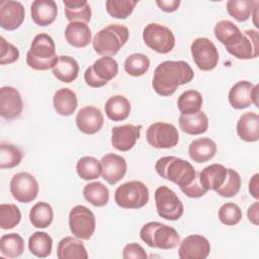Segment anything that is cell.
<instances>
[{
    "instance_id": "cell-1",
    "label": "cell",
    "mask_w": 259,
    "mask_h": 259,
    "mask_svg": "<svg viewBox=\"0 0 259 259\" xmlns=\"http://www.w3.org/2000/svg\"><path fill=\"white\" fill-rule=\"evenodd\" d=\"M194 72L185 61H164L160 63L153 75L152 86L161 96H170L176 89L192 81Z\"/></svg>"
},
{
    "instance_id": "cell-2",
    "label": "cell",
    "mask_w": 259,
    "mask_h": 259,
    "mask_svg": "<svg viewBox=\"0 0 259 259\" xmlns=\"http://www.w3.org/2000/svg\"><path fill=\"white\" fill-rule=\"evenodd\" d=\"M155 170L160 177L175 183L180 189L191 184L198 174L189 162L175 156H165L158 159Z\"/></svg>"
},
{
    "instance_id": "cell-3",
    "label": "cell",
    "mask_w": 259,
    "mask_h": 259,
    "mask_svg": "<svg viewBox=\"0 0 259 259\" xmlns=\"http://www.w3.org/2000/svg\"><path fill=\"white\" fill-rule=\"evenodd\" d=\"M58 57L53 37L47 33H37L26 54V64L33 70L47 71L54 68Z\"/></svg>"
},
{
    "instance_id": "cell-4",
    "label": "cell",
    "mask_w": 259,
    "mask_h": 259,
    "mask_svg": "<svg viewBox=\"0 0 259 259\" xmlns=\"http://www.w3.org/2000/svg\"><path fill=\"white\" fill-rule=\"evenodd\" d=\"M128 28L122 24L113 23L100 29L92 39L94 51L103 57H112L128 40Z\"/></svg>"
},
{
    "instance_id": "cell-5",
    "label": "cell",
    "mask_w": 259,
    "mask_h": 259,
    "mask_svg": "<svg viewBox=\"0 0 259 259\" xmlns=\"http://www.w3.org/2000/svg\"><path fill=\"white\" fill-rule=\"evenodd\" d=\"M140 237L148 246L162 250L174 249L180 243L178 232L174 228L159 222L145 224L140 231Z\"/></svg>"
},
{
    "instance_id": "cell-6",
    "label": "cell",
    "mask_w": 259,
    "mask_h": 259,
    "mask_svg": "<svg viewBox=\"0 0 259 259\" xmlns=\"http://www.w3.org/2000/svg\"><path fill=\"white\" fill-rule=\"evenodd\" d=\"M114 201L121 208H141L149 201V188L142 181L132 180L125 182L116 188Z\"/></svg>"
},
{
    "instance_id": "cell-7",
    "label": "cell",
    "mask_w": 259,
    "mask_h": 259,
    "mask_svg": "<svg viewBox=\"0 0 259 259\" xmlns=\"http://www.w3.org/2000/svg\"><path fill=\"white\" fill-rule=\"evenodd\" d=\"M117 73V62L112 57H101L85 70L84 80L88 86L99 88L106 85Z\"/></svg>"
},
{
    "instance_id": "cell-8",
    "label": "cell",
    "mask_w": 259,
    "mask_h": 259,
    "mask_svg": "<svg viewBox=\"0 0 259 259\" xmlns=\"http://www.w3.org/2000/svg\"><path fill=\"white\" fill-rule=\"evenodd\" d=\"M143 39L147 47L159 54H168L175 47V35L172 30L156 22H151L145 26Z\"/></svg>"
},
{
    "instance_id": "cell-9",
    "label": "cell",
    "mask_w": 259,
    "mask_h": 259,
    "mask_svg": "<svg viewBox=\"0 0 259 259\" xmlns=\"http://www.w3.org/2000/svg\"><path fill=\"white\" fill-rule=\"evenodd\" d=\"M155 203L159 217L168 221L179 220L184 211V206L177 194L168 186H159L155 191Z\"/></svg>"
},
{
    "instance_id": "cell-10",
    "label": "cell",
    "mask_w": 259,
    "mask_h": 259,
    "mask_svg": "<svg viewBox=\"0 0 259 259\" xmlns=\"http://www.w3.org/2000/svg\"><path fill=\"white\" fill-rule=\"evenodd\" d=\"M69 228L76 238L89 240L96 228L94 213L85 205L74 206L69 213Z\"/></svg>"
},
{
    "instance_id": "cell-11",
    "label": "cell",
    "mask_w": 259,
    "mask_h": 259,
    "mask_svg": "<svg viewBox=\"0 0 259 259\" xmlns=\"http://www.w3.org/2000/svg\"><path fill=\"white\" fill-rule=\"evenodd\" d=\"M190 52L194 64L201 71H211L219 63V51L209 38H195L190 46Z\"/></svg>"
},
{
    "instance_id": "cell-12",
    "label": "cell",
    "mask_w": 259,
    "mask_h": 259,
    "mask_svg": "<svg viewBox=\"0 0 259 259\" xmlns=\"http://www.w3.org/2000/svg\"><path fill=\"white\" fill-rule=\"evenodd\" d=\"M146 139L148 144L153 148L170 149L178 144L179 134L174 124L157 121L148 127Z\"/></svg>"
},
{
    "instance_id": "cell-13",
    "label": "cell",
    "mask_w": 259,
    "mask_h": 259,
    "mask_svg": "<svg viewBox=\"0 0 259 259\" xmlns=\"http://www.w3.org/2000/svg\"><path fill=\"white\" fill-rule=\"evenodd\" d=\"M38 190L37 180L28 172L16 173L10 180V193L19 202H31L37 197Z\"/></svg>"
},
{
    "instance_id": "cell-14",
    "label": "cell",
    "mask_w": 259,
    "mask_h": 259,
    "mask_svg": "<svg viewBox=\"0 0 259 259\" xmlns=\"http://www.w3.org/2000/svg\"><path fill=\"white\" fill-rule=\"evenodd\" d=\"M230 105L235 109H244L254 104L258 107V85L242 80L235 83L228 94Z\"/></svg>"
},
{
    "instance_id": "cell-15",
    "label": "cell",
    "mask_w": 259,
    "mask_h": 259,
    "mask_svg": "<svg viewBox=\"0 0 259 259\" xmlns=\"http://www.w3.org/2000/svg\"><path fill=\"white\" fill-rule=\"evenodd\" d=\"M210 253L209 241L201 235H189L179 243L180 259H205Z\"/></svg>"
},
{
    "instance_id": "cell-16",
    "label": "cell",
    "mask_w": 259,
    "mask_h": 259,
    "mask_svg": "<svg viewBox=\"0 0 259 259\" xmlns=\"http://www.w3.org/2000/svg\"><path fill=\"white\" fill-rule=\"evenodd\" d=\"M227 52L239 60L255 59L259 55V35L256 29H247L241 39Z\"/></svg>"
},
{
    "instance_id": "cell-17",
    "label": "cell",
    "mask_w": 259,
    "mask_h": 259,
    "mask_svg": "<svg viewBox=\"0 0 259 259\" xmlns=\"http://www.w3.org/2000/svg\"><path fill=\"white\" fill-rule=\"evenodd\" d=\"M23 109V102L19 91L12 86L0 89V114L3 118L12 120L18 117Z\"/></svg>"
},
{
    "instance_id": "cell-18",
    "label": "cell",
    "mask_w": 259,
    "mask_h": 259,
    "mask_svg": "<svg viewBox=\"0 0 259 259\" xmlns=\"http://www.w3.org/2000/svg\"><path fill=\"white\" fill-rule=\"evenodd\" d=\"M25 10L19 1L5 0L0 2V26L5 30H15L24 21Z\"/></svg>"
},
{
    "instance_id": "cell-19",
    "label": "cell",
    "mask_w": 259,
    "mask_h": 259,
    "mask_svg": "<svg viewBox=\"0 0 259 259\" xmlns=\"http://www.w3.org/2000/svg\"><path fill=\"white\" fill-rule=\"evenodd\" d=\"M142 125L122 124L111 128V145L118 151L127 152L134 148L141 136Z\"/></svg>"
},
{
    "instance_id": "cell-20",
    "label": "cell",
    "mask_w": 259,
    "mask_h": 259,
    "mask_svg": "<svg viewBox=\"0 0 259 259\" xmlns=\"http://www.w3.org/2000/svg\"><path fill=\"white\" fill-rule=\"evenodd\" d=\"M101 176L110 185L117 183L121 180L127 169L126 161L123 157L108 153L102 157L101 161Z\"/></svg>"
},
{
    "instance_id": "cell-21",
    "label": "cell",
    "mask_w": 259,
    "mask_h": 259,
    "mask_svg": "<svg viewBox=\"0 0 259 259\" xmlns=\"http://www.w3.org/2000/svg\"><path fill=\"white\" fill-rule=\"evenodd\" d=\"M103 123V114L95 106L88 105L82 107L76 114V125L83 134L94 135L102 128Z\"/></svg>"
},
{
    "instance_id": "cell-22",
    "label": "cell",
    "mask_w": 259,
    "mask_h": 259,
    "mask_svg": "<svg viewBox=\"0 0 259 259\" xmlns=\"http://www.w3.org/2000/svg\"><path fill=\"white\" fill-rule=\"evenodd\" d=\"M32 21L39 26L52 24L58 15V6L54 0H35L30 5Z\"/></svg>"
},
{
    "instance_id": "cell-23",
    "label": "cell",
    "mask_w": 259,
    "mask_h": 259,
    "mask_svg": "<svg viewBox=\"0 0 259 259\" xmlns=\"http://www.w3.org/2000/svg\"><path fill=\"white\" fill-rule=\"evenodd\" d=\"M239 138L248 143L257 142L259 140V115L254 111L243 113L237 121L236 125Z\"/></svg>"
},
{
    "instance_id": "cell-24",
    "label": "cell",
    "mask_w": 259,
    "mask_h": 259,
    "mask_svg": "<svg viewBox=\"0 0 259 259\" xmlns=\"http://www.w3.org/2000/svg\"><path fill=\"white\" fill-rule=\"evenodd\" d=\"M57 257L59 259H87L88 253L81 239L68 236L58 243Z\"/></svg>"
},
{
    "instance_id": "cell-25",
    "label": "cell",
    "mask_w": 259,
    "mask_h": 259,
    "mask_svg": "<svg viewBox=\"0 0 259 259\" xmlns=\"http://www.w3.org/2000/svg\"><path fill=\"white\" fill-rule=\"evenodd\" d=\"M227 168L222 164H210L199 172V182L205 190H217L225 182Z\"/></svg>"
},
{
    "instance_id": "cell-26",
    "label": "cell",
    "mask_w": 259,
    "mask_h": 259,
    "mask_svg": "<svg viewBox=\"0 0 259 259\" xmlns=\"http://www.w3.org/2000/svg\"><path fill=\"white\" fill-rule=\"evenodd\" d=\"M53 105L58 114L70 116L76 111L78 106L77 95L70 88H60L54 94Z\"/></svg>"
},
{
    "instance_id": "cell-27",
    "label": "cell",
    "mask_w": 259,
    "mask_h": 259,
    "mask_svg": "<svg viewBox=\"0 0 259 259\" xmlns=\"http://www.w3.org/2000/svg\"><path fill=\"white\" fill-rule=\"evenodd\" d=\"M215 143L209 138H199L192 141L188 147V154L192 161L204 163L211 160L217 154Z\"/></svg>"
},
{
    "instance_id": "cell-28",
    "label": "cell",
    "mask_w": 259,
    "mask_h": 259,
    "mask_svg": "<svg viewBox=\"0 0 259 259\" xmlns=\"http://www.w3.org/2000/svg\"><path fill=\"white\" fill-rule=\"evenodd\" d=\"M65 38L74 48H85L91 42L90 27L82 22H70L65 29Z\"/></svg>"
},
{
    "instance_id": "cell-29",
    "label": "cell",
    "mask_w": 259,
    "mask_h": 259,
    "mask_svg": "<svg viewBox=\"0 0 259 259\" xmlns=\"http://www.w3.org/2000/svg\"><path fill=\"white\" fill-rule=\"evenodd\" d=\"M53 75L64 83L75 81L79 74L78 62L70 56H59L58 62L52 69Z\"/></svg>"
},
{
    "instance_id": "cell-30",
    "label": "cell",
    "mask_w": 259,
    "mask_h": 259,
    "mask_svg": "<svg viewBox=\"0 0 259 259\" xmlns=\"http://www.w3.org/2000/svg\"><path fill=\"white\" fill-rule=\"evenodd\" d=\"M131 102L123 95H113L109 97L104 105L106 116L113 121L126 119L131 113Z\"/></svg>"
},
{
    "instance_id": "cell-31",
    "label": "cell",
    "mask_w": 259,
    "mask_h": 259,
    "mask_svg": "<svg viewBox=\"0 0 259 259\" xmlns=\"http://www.w3.org/2000/svg\"><path fill=\"white\" fill-rule=\"evenodd\" d=\"M213 32L217 39L226 47V50L236 45L243 35L240 28L233 21L228 19L219 21L214 26Z\"/></svg>"
},
{
    "instance_id": "cell-32",
    "label": "cell",
    "mask_w": 259,
    "mask_h": 259,
    "mask_svg": "<svg viewBox=\"0 0 259 259\" xmlns=\"http://www.w3.org/2000/svg\"><path fill=\"white\" fill-rule=\"evenodd\" d=\"M179 127L183 133L188 135H201L208 128V117L201 110L188 115L180 114Z\"/></svg>"
},
{
    "instance_id": "cell-33",
    "label": "cell",
    "mask_w": 259,
    "mask_h": 259,
    "mask_svg": "<svg viewBox=\"0 0 259 259\" xmlns=\"http://www.w3.org/2000/svg\"><path fill=\"white\" fill-rule=\"evenodd\" d=\"M65 15L70 22L88 23L91 19V7L86 0H64Z\"/></svg>"
},
{
    "instance_id": "cell-34",
    "label": "cell",
    "mask_w": 259,
    "mask_h": 259,
    "mask_svg": "<svg viewBox=\"0 0 259 259\" xmlns=\"http://www.w3.org/2000/svg\"><path fill=\"white\" fill-rule=\"evenodd\" d=\"M203 99L200 92L189 89L180 94L177 100V107L181 114L188 115L200 111Z\"/></svg>"
},
{
    "instance_id": "cell-35",
    "label": "cell",
    "mask_w": 259,
    "mask_h": 259,
    "mask_svg": "<svg viewBox=\"0 0 259 259\" xmlns=\"http://www.w3.org/2000/svg\"><path fill=\"white\" fill-rule=\"evenodd\" d=\"M83 196L92 205L101 207L107 204L109 200V190L103 183L94 181L84 186Z\"/></svg>"
},
{
    "instance_id": "cell-36",
    "label": "cell",
    "mask_w": 259,
    "mask_h": 259,
    "mask_svg": "<svg viewBox=\"0 0 259 259\" xmlns=\"http://www.w3.org/2000/svg\"><path fill=\"white\" fill-rule=\"evenodd\" d=\"M30 253L38 258H46L52 253L53 239L46 232H34L28 239Z\"/></svg>"
},
{
    "instance_id": "cell-37",
    "label": "cell",
    "mask_w": 259,
    "mask_h": 259,
    "mask_svg": "<svg viewBox=\"0 0 259 259\" xmlns=\"http://www.w3.org/2000/svg\"><path fill=\"white\" fill-rule=\"evenodd\" d=\"M54 219V210L51 204L45 201L36 202L29 211V221L34 228L46 229Z\"/></svg>"
},
{
    "instance_id": "cell-38",
    "label": "cell",
    "mask_w": 259,
    "mask_h": 259,
    "mask_svg": "<svg viewBox=\"0 0 259 259\" xmlns=\"http://www.w3.org/2000/svg\"><path fill=\"white\" fill-rule=\"evenodd\" d=\"M24 251L23 238L17 233L3 235L0 239V252L8 258H17Z\"/></svg>"
},
{
    "instance_id": "cell-39",
    "label": "cell",
    "mask_w": 259,
    "mask_h": 259,
    "mask_svg": "<svg viewBox=\"0 0 259 259\" xmlns=\"http://www.w3.org/2000/svg\"><path fill=\"white\" fill-rule=\"evenodd\" d=\"M258 4L259 1L229 0L227 2V11L237 21L243 22L250 18L254 8Z\"/></svg>"
},
{
    "instance_id": "cell-40",
    "label": "cell",
    "mask_w": 259,
    "mask_h": 259,
    "mask_svg": "<svg viewBox=\"0 0 259 259\" xmlns=\"http://www.w3.org/2000/svg\"><path fill=\"white\" fill-rule=\"evenodd\" d=\"M76 171L83 180H94L101 175V163L92 156H84L78 160Z\"/></svg>"
},
{
    "instance_id": "cell-41",
    "label": "cell",
    "mask_w": 259,
    "mask_h": 259,
    "mask_svg": "<svg viewBox=\"0 0 259 259\" xmlns=\"http://www.w3.org/2000/svg\"><path fill=\"white\" fill-rule=\"evenodd\" d=\"M124 71L134 77L145 75L150 68V59L141 53L130 55L124 61Z\"/></svg>"
},
{
    "instance_id": "cell-42",
    "label": "cell",
    "mask_w": 259,
    "mask_h": 259,
    "mask_svg": "<svg viewBox=\"0 0 259 259\" xmlns=\"http://www.w3.org/2000/svg\"><path fill=\"white\" fill-rule=\"evenodd\" d=\"M22 153L18 147L9 143L0 144V168L11 169L20 164Z\"/></svg>"
},
{
    "instance_id": "cell-43",
    "label": "cell",
    "mask_w": 259,
    "mask_h": 259,
    "mask_svg": "<svg viewBox=\"0 0 259 259\" xmlns=\"http://www.w3.org/2000/svg\"><path fill=\"white\" fill-rule=\"evenodd\" d=\"M21 221V212L13 203L0 204V228L10 230L16 227Z\"/></svg>"
},
{
    "instance_id": "cell-44",
    "label": "cell",
    "mask_w": 259,
    "mask_h": 259,
    "mask_svg": "<svg viewBox=\"0 0 259 259\" xmlns=\"http://www.w3.org/2000/svg\"><path fill=\"white\" fill-rule=\"evenodd\" d=\"M136 5V1L130 0H107L105 2L107 13L117 19H126L133 13Z\"/></svg>"
},
{
    "instance_id": "cell-45",
    "label": "cell",
    "mask_w": 259,
    "mask_h": 259,
    "mask_svg": "<svg viewBox=\"0 0 259 259\" xmlns=\"http://www.w3.org/2000/svg\"><path fill=\"white\" fill-rule=\"evenodd\" d=\"M241 184L242 180L240 174L236 170L229 168L227 169V176L224 184L217 189L215 192L223 197H233L240 191Z\"/></svg>"
},
{
    "instance_id": "cell-46",
    "label": "cell",
    "mask_w": 259,
    "mask_h": 259,
    "mask_svg": "<svg viewBox=\"0 0 259 259\" xmlns=\"http://www.w3.org/2000/svg\"><path fill=\"white\" fill-rule=\"evenodd\" d=\"M219 220L226 226H236L242 220V210L234 202L224 203L219 209Z\"/></svg>"
},
{
    "instance_id": "cell-47",
    "label": "cell",
    "mask_w": 259,
    "mask_h": 259,
    "mask_svg": "<svg viewBox=\"0 0 259 259\" xmlns=\"http://www.w3.org/2000/svg\"><path fill=\"white\" fill-rule=\"evenodd\" d=\"M19 59L18 49L7 41L3 36L0 37V65H9Z\"/></svg>"
},
{
    "instance_id": "cell-48",
    "label": "cell",
    "mask_w": 259,
    "mask_h": 259,
    "mask_svg": "<svg viewBox=\"0 0 259 259\" xmlns=\"http://www.w3.org/2000/svg\"><path fill=\"white\" fill-rule=\"evenodd\" d=\"M123 259H147L148 255L145 249L138 243H130L122 250Z\"/></svg>"
},
{
    "instance_id": "cell-49",
    "label": "cell",
    "mask_w": 259,
    "mask_h": 259,
    "mask_svg": "<svg viewBox=\"0 0 259 259\" xmlns=\"http://www.w3.org/2000/svg\"><path fill=\"white\" fill-rule=\"evenodd\" d=\"M181 191L188 197H191V198H198V197H201L203 196L207 190H205L202 185L200 184L199 182V173L197 174V176L195 177L194 181L189 184L188 186L186 187H183L181 188Z\"/></svg>"
},
{
    "instance_id": "cell-50",
    "label": "cell",
    "mask_w": 259,
    "mask_h": 259,
    "mask_svg": "<svg viewBox=\"0 0 259 259\" xmlns=\"http://www.w3.org/2000/svg\"><path fill=\"white\" fill-rule=\"evenodd\" d=\"M180 0H157L156 4L164 12H174L180 6Z\"/></svg>"
},
{
    "instance_id": "cell-51",
    "label": "cell",
    "mask_w": 259,
    "mask_h": 259,
    "mask_svg": "<svg viewBox=\"0 0 259 259\" xmlns=\"http://www.w3.org/2000/svg\"><path fill=\"white\" fill-rule=\"evenodd\" d=\"M247 217L249 222L252 223L254 226L259 225V202L258 201H255L248 207Z\"/></svg>"
},
{
    "instance_id": "cell-52",
    "label": "cell",
    "mask_w": 259,
    "mask_h": 259,
    "mask_svg": "<svg viewBox=\"0 0 259 259\" xmlns=\"http://www.w3.org/2000/svg\"><path fill=\"white\" fill-rule=\"evenodd\" d=\"M249 192L255 198H259V174H254L249 181Z\"/></svg>"
}]
</instances>
